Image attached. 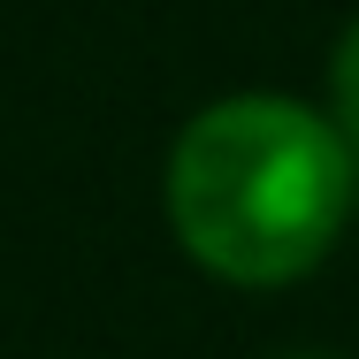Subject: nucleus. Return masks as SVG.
<instances>
[{
  "label": "nucleus",
  "instance_id": "nucleus-3",
  "mask_svg": "<svg viewBox=\"0 0 359 359\" xmlns=\"http://www.w3.org/2000/svg\"><path fill=\"white\" fill-rule=\"evenodd\" d=\"M290 359H329V352H290Z\"/></svg>",
  "mask_w": 359,
  "mask_h": 359
},
{
  "label": "nucleus",
  "instance_id": "nucleus-1",
  "mask_svg": "<svg viewBox=\"0 0 359 359\" xmlns=\"http://www.w3.org/2000/svg\"><path fill=\"white\" fill-rule=\"evenodd\" d=\"M161 207L184 260L215 283L283 290L337 252L359 207V161L329 107L290 92H229L176 130Z\"/></svg>",
  "mask_w": 359,
  "mask_h": 359
},
{
  "label": "nucleus",
  "instance_id": "nucleus-2",
  "mask_svg": "<svg viewBox=\"0 0 359 359\" xmlns=\"http://www.w3.org/2000/svg\"><path fill=\"white\" fill-rule=\"evenodd\" d=\"M329 115H337V130H344V145H352V161H359V15L329 46Z\"/></svg>",
  "mask_w": 359,
  "mask_h": 359
}]
</instances>
